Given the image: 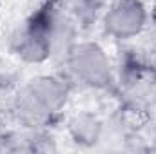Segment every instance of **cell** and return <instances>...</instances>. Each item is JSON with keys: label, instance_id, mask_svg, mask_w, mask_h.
<instances>
[{"label": "cell", "instance_id": "obj_1", "mask_svg": "<svg viewBox=\"0 0 156 154\" xmlns=\"http://www.w3.org/2000/svg\"><path fill=\"white\" fill-rule=\"evenodd\" d=\"M75 20L60 5L42 4L37 13L18 24L9 35V51L26 64H44L53 54L75 44Z\"/></svg>", "mask_w": 156, "mask_h": 154}, {"label": "cell", "instance_id": "obj_2", "mask_svg": "<svg viewBox=\"0 0 156 154\" xmlns=\"http://www.w3.org/2000/svg\"><path fill=\"white\" fill-rule=\"evenodd\" d=\"M69 100L67 80L42 75L24 83L13 102V114L24 127L45 129L64 111Z\"/></svg>", "mask_w": 156, "mask_h": 154}, {"label": "cell", "instance_id": "obj_3", "mask_svg": "<svg viewBox=\"0 0 156 154\" xmlns=\"http://www.w3.org/2000/svg\"><path fill=\"white\" fill-rule=\"evenodd\" d=\"M66 67L71 80L91 87L105 89L113 83V65L96 42H75L66 51Z\"/></svg>", "mask_w": 156, "mask_h": 154}, {"label": "cell", "instance_id": "obj_4", "mask_svg": "<svg viewBox=\"0 0 156 154\" xmlns=\"http://www.w3.org/2000/svg\"><path fill=\"white\" fill-rule=\"evenodd\" d=\"M118 93L127 107L147 109L156 100V67L140 58L127 60L120 71Z\"/></svg>", "mask_w": 156, "mask_h": 154}, {"label": "cell", "instance_id": "obj_5", "mask_svg": "<svg viewBox=\"0 0 156 154\" xmlns=\"http://www.w3.org/2000/svg\"><path fill=\"white\" fill-rule=\"evenodd\" d=\"M149 20V13L142 0H113L105 5L102 26L105 35L115 40H131L142 35Z\"/></svg>", "mask_w": 156, "mask_h": 154}, {"label": "cell", "instance_id": "obj_6", "mask_svg": "<svg viewBox=\"0 0 156 154\" xmlns=\"http://www.w3.org/2000/svg\"><path fill=\"white\" fill-rule=\"evenodd\" d=\"M71 134L80 143H93L100 134V123L93 116H80L71 121Z\"/></svg>", "mask_w": 156, "mask_h": 154}, {"label": "cell", "instance_id": "obj_7", "mask_svg": "<svg viewBox=\"0 0 156 154\" xmlns=\"http://www.w3.org/2000/svg\"><path fill=\"white\" fill-rule=\"evenodd\" d=\"M9 138H11V132L5 129V125H4V121H2V116H0V151L7 149Z\"/></svg>", "mask_w": 156, "mask_h": 154}, {"label": "cell", "instance_id": "obj_8", "mask_svg": "<svg viewBox=\"0 0 156 154\" xmlns=\"http://www.w3.org/2000/svg\"><path fill=\"white\" fill-rule=\"evenodd\" d=\"M83 2H87L89 5H93V7H96V9H105V5L107 4H111L113 0H83Z\"/></svg>", "mask_w": 156, "mask_h": 154}, {"label": "cell", "instance_id": "obj_9", "mask_svg": "<svg viewBox=\"0 0 156 154\" xmlns=\"http://www.w3.org/2000/svg\"><path fill=\"white\" fill-rule=\"evenodd\" d=\"M44 4H55V5H60V4H64L66 0H42Z\"/></svg>", "mask_w": 156, "mask_h": 154}, {"label": "cell", "instance_id": "obj_10", "mask_svg": "<svg viewBox=\"0 0 156 154\" xmlns=\"http://www.w3.org/2000/svg\"><path fill=\"white\" fill-rule=\"evenodd\" d=\"M151 18H153V24L156 26V2H154V5H153V9H151Z\"/></svg>", "mask_w": 156, "mask_h": 154}]
</instances>
